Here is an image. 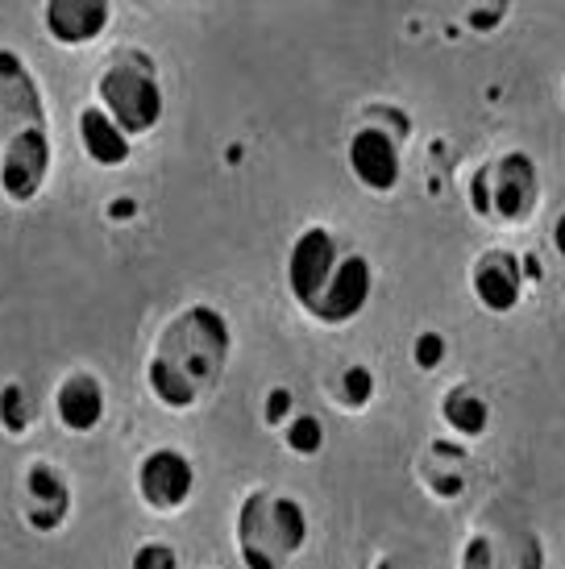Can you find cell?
Wrapping results in <instances>:
<instances>
[{"mask_svg":"<svg viewBox=\"0 0 565 569\" xmlns=\"http://www.w3.org/2000/svg\"><path fill=\"white\" fill-rule=\"evenodd\" d=\"M79 142L96 167H121L129 159V138L112 126V117L100 104L79 112Z\"/></svg>","mask_w":565,"mask_h":569,"instance_id":"cell-14","label":"cell"},{"mask_svg":"<svg viewBox=\"0 0 565 569\" xmlns=\"http://www.w3.org/2000/svg\"><path fill=\"white\" fill-rule=\"evenodd\" d=\"M282 437H287V445H291V453L313 458V453H320V445H325V428H320L316 416H291Z\"/></svg>","mask_w":565,"mask_h":569,"instance_id":"cell-16","label":"cell"},{"mask_svg":"<svg viewBox=\"0 0 565 569\" xmlns=\"http://www.w3.org/2000/svg\"><path fill=\"white\" fill-rule=\"evenodd\" d=\"M308 540V516L296 499L254 490L237 516V545L246 569H282L287 557L299 553Z\"/></svg>","mask_w":565,"mask_h":569,"instance_id":"cell-2","label":"cell"},{"mask_svg":"<svg viewBox=\"0 0 565 569\" xmlns=\"http://www.w3.org/2000/svg\"><path fill=\"white\" fill-rule=\"evenodd\" d=\"M337 267H341V250H337V241H333L329 229H304L287 253V287H291V296L296 303L313 317L320 300H325V291L333 287L337 279Z\"/></svg>","mask_w":565,"mask_h":569,"instance_id":"cell-4","label":"cell"},{"mask_svg":"<svg viewBox=\"0 0 565 569\" xmlns=\"http://www.w3.org/2000/svg\"><path fill=\"white\" fill-rule=\"evenodd\" d=\"M30 396H26V387L21 382H9L4 391H0V425L4 432H26L30 428Z\"/></svg>","mask_w":565,"mask_h":569,"instance_id":"cell-17","label":"cell"},{"mask_svg":"<svg viewBox=\"0 0 565 569\" xmlns=\"http://www.w3.org/2000/svg\"><path fill=\"white\" fill-rule=\"evenodd\" d=\"M370 396H375V375L366 366H349L346 375H341V399H346V408H366Z\"/></svg>","mask_w":565,"mask_h":569,"instance_id":"cell-18","label":"cell"},{"mask_svg":"<svg viewBox=\"0 0 565 569\" xmlns=\"http://www.w3.org/2000/svg\"><path fill=\"white\" fill-rule=\"evenodd\" d=\"M474 296L487 312H512L524 296V279H519V258L503 250H490L478 258L474 267Z\"/></svg>","mask_w":565,"mask_h":569,"instance_id":"cell-11","label":"cell"},{"mask_svg":"<svg viewBox=\"0 0 565 569\" xmlns=\"http://www.w3.org/2000/svg\"><path fill=\"white\" fill-rule=\"evenodd\" d=\"M412 358H416L420 370H437L445 362V337L440 332H420L416 346H412Z\"/></svg>","mask_w":565,"mask_h":569,"instance_id":"cell-20","label":"cell"},{"mask_svg":"<svg viewBox=\"0 0 565 569\" xmlns=\"http://www.w3.org/2000/svg\"><path fill=\"white\" fill-rule=\"evenodd\" d=\"M553 246H557V253L565 258V212L557 217V224H553Z\"/></svg>","mask_w":565,"mask_h":569,"instance_id":"cell-22","label":"cell"},{"mask_svg":"<svg viewBox=\"0 0 565 569\" xmlns=\"http://www.w3.org/2000/svg\"><path fill=\"white\" fill-rule=\"evenodd\" d=\"M129 569H179V557H175L171 545H162V540H150V545H141Z\"/></svg>","mask_w":565,"mask_h":569,"instance_id":"cell-19","label":"cell"},{"mask_svg":"<svg viewBox=\"0 0 565 569\" xmlns=\"http://www.w3.org/2000/svg\"><path fill=\"white\" fill-rule=\"evenodd\" d=\"M349 171L361 188L391 191L399 183V150L383 129L366 126L349 138Z\"/></svg>","mask_w":565,"mask_h":569,"instance_id":"cell-9","label":"cell"},{"mask_svg":"<svg viewBox=\"0 0 565 569\" xmlns=\"http://www.w3.org/2000/svg\"><path fill=\"white\" fill-rule=\"evenodd\" d=\"M54 411H59L63 428H71V432H92L100 425V416H105V391H100V382L92 375H71L59 387Z\"/></svg>","mask_w":565,"mask_h":569,"instance_id":"cell-13","label":"cell"},{"mask_svg":"<svg viewBox=\"0 0 565 569\" xmlns=\"http://www.w3.org/2000/svg\"><path fill=\"white\" fill-rule=\"evenodd\" d=\"M225 358H229V325H225L217 308L196 303V308L179 312L167 325L162 341H158V353L150 362L171 370L175 379H184L200 396V391H208L220 379Z\"/></svg>","mask_w":565,"mask_h":569,"instance_id":"cell-1","label":"cell"},{"mask_svg":"<svg viewBox=\"0 0 565 569\" xmlns=\"http://www.w3.org/2000/svg\"><path fill=\"white\" fill-rule=\"evenodd\" d=\"M196 490V470L179 449H155L138 466V495L155 511H175L184 507Z\"/></svg>","mask_w":565,"mask_h":569,"instance_id":"cell-7","label":"cell"},{"mask_svg":"<svg viewBox=\"0 0 565 569\" xmlns=\"http://www.w3.org/2000/svg\"><path fill=\"white\" fill-rule=\"evenodd\" d=\"M50 171V142L47 133L33 126L21 129L9 138L4 146V162H0V183H4V196L17 200V204H30L33 196L42 191Z\"/></svg>","mask_w":565,"mask_h":569,"instance_id":"cell-6","label":"cell"},{"mask_svg":"<svg viewBox=\"0 0 565 569\" xmlns=\"http://www.w3.org/2000/svg\"><path fill=\"white\" fill-rule=\"evenodd\" d=\"M291 403H296V399H291V391H287V387H275V391L267 396V425L279 428L282 420L291 416Z\"/></svg>","mask_w":565,"mask_h":569,"instance_id":"cell-21","label":"cell"},{"mask_svg":"<svg viewBox=\"0 0 565 569\" xmlns=\"http://www.w3.org/2000/svg\"><path fill=\"white\" fill-rule=\"evenodd\" d=\"M370 287H375V274H370V262L361 253H341V267H337V279L325 291L320 308L313 312V320L320 325H346L354 320L370 303Z\"/></svg>","mask_w":565,"mask_h":569,"instance_id":"cell-8","label":"cell"},{"mask_svg":"<svg viewBox=\"0 0 565 569\" xmlns=\"http://www.w3.org/2000/svg\"><path fill=\"white\" fill-rule=\"evenodd\" d=\"M26 516L38 532H50V528L63 523L67 487L50 466H30V475H26Z\"/></svg>","mask_w":565,"mask_h":569,"instance_id":"cell-12","label":"cell"},{"mask_svg":"<svg viewBox=\"0 0 565 569\" xmlns=\"http://www.w3.org/2000/svg\"><path fill=\"white\" fill-rule=\"evenodd\" d=\"M100 109L126 138H138L162 121V88L146 67L117 63L100 76Z\"/></svg>","mask_w":565,"mask_h":569,"instance_id":"cell-3","label":"cell"},{"mask_svg":"<svg viewBox=\"0 0 565 569\" xmlns=\"http://www.w3.org/2000/svg\"><path fill=\"white\" fill-rule=\"evenodd\" d=\"M42 17H47V33L54 42L83 47V42H92V38L105 33L112 9L105 0H50Z\"/></svg>","mask_w":565,"mask_h":569,"instance_id":"cell-10","label":"cell"},{"mask_svg":"<svg viewBox=\"0 0 565 569\" xmlns=\"http://www.w3.org/2000/svg\"><path fill=\"white\" fill-rule=\"evenodd\" d=\"M445 420H449V428L454 432H462V437H483L487 432V420H490V408L483 396H474L470 387H457L454 396H445Z\"/></svg>","mask_w":565,"mask_h":569,"instance_id":"cell-15","label":"cell"},{"mask_svg":"<svg viewBox=\"0 0 565 569\" xmlns=\"http://www.w3.org/2000/svg\"><path fill=\"white\" fill-rule=\"evenodd\" d=\"M533 200H536V171L524 154H507L495 171L474 174V212L478 217L519 221V217H528Z\"/></svg>","mask_w":565,"mask_h":569,"instance_id":"cell-5","label":"cell"}]
</instances>
